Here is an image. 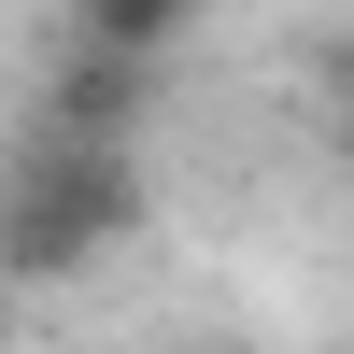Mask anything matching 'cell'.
I'll use <instances>...</instances> for the list:
<instances>
[{"label": "cell", "instance_id": "1", "mask_svg": "<svg viewBox=\"0 0 354 354\" xmlns=\"http://www.w3.org/2000/svg\"><path fill=\"white\" fill-rule=\"evenodd\" d=\"M142 227V156L85 128H28L0 156V283H71L85 255H113Z\"/></svg>", "mask_w": 354, "mask_h": 354}, {"label": "cell", "instance_id": "2", "mask_svg": "<svg viewBox=\"0 0 354 354\" xmlns=\"http://www.w3.org/2000/svg\"><path fill=\"white\" fill-rule=\"evenodd\" d=\"M142 100H156V57H100V43H71V57L43 71V128H85V142H128Z\"/></svg>", "mask_w": 354, "mask_h": 354}, {"label": "cell", "instance_id": "3", "mask_svg": "<svg viewBox=\"0 0 354 354\" xmlns=\"http://www.w3.org/2000/svg\"><path fill=\"white\" fill-rule=\"evenodd\" d=\"M71 43H100V57H170V43H198V0H71Z\"/></svg>", "mask_w": 354, "mask_h": 354}, {"label": "cell", "instance_id": "4", "mask_svg": "<svg viewBox=\"0 0 354 354\" xmlns=\"http://www.w3.org/2000/svg\"><path fill=\"white\" fill-rule=\"evenodd\" d=\"M170 354H241V340H170Z\"/></svg>", "mask_w": 354, "mask_h": 354}, {"label": "cell", "instance_id": "5", "mask_svg": "<svg viewBox=\"0 0 354 354\" xmlns=\"http://www.w3.org/2000/svg\"><path fill=\"white\" fill-rule=\"evenodd\" d=\"M340 170H354V100H340Z\"/></svg>", "mask_w": 354, "mask_h": 354}]
</instances>
